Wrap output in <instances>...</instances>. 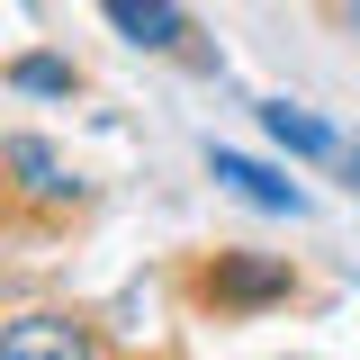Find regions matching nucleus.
Listing matches in <instances>:
<instances>
[{
  "instance_id": "obj_4",
  "label": "nucleus",
  "mask_w": 360,
  "mask_h": 360,
  "mask_svg": "<svg viewBox=\"0 0 360 360\" xmlns=\"http://www.w3.org/2000/svg\"><path fill=\"white\" fill-rule=\"evenodd\" d=\"M262 135L279 153H297V162H342V135L324 117H307V108H288V99H262Z\"/></svg>"
},
{
  "instance_id": "obj_5",
  "label": "nucleus",
  "mask_w": 360,
  "mask_h": 360,
  "mask_svg": "<svg viewBox=\"0 0 360 360\" xmlns=\"http://www.w3.org/2000/svg\"><path fill=\"white\" fill-rule=\"evenodd\" d=\"M0 162L27 180L37 198H72V172L54 162V144H37V135H9V144H0Z\"/></svg>"
},
{
  "instance_id": "obj_7",
  "label": "nucleus",
  "mask_w": 360,
  "mask_h": 360,
  "mask_svg": "<svg viewBox=\"0 0 360 360\" xmlns=\"http://www.w3.org/2000/svg\"><path fill=\"white\" fill-rule=\"evenodd\" d=\"M9 82H18V90H37V99H63V90H72V63H54V54H27Z\"/></svg>"
},
{
  "instance_id": "obj_2",
  "label": "nucleus",
  "mask_w": 360,
  "mask_h": 360,
  "mask_svg": "<svg viewBox=\"0 0 360 360\" xmlns=\"http://www.w3.org/2000/svg\"><path fill=\"white\" fill-rule=\"evenodd\" d=\"M207 172H217L234 198L270 207V217H307V189H297L288 172H270V162H252V153H225V144H207Z\"/></svg>"
},
{
  "instance_id": "obj_8",
  "label": "nucleus",
  "mask_w": 360,
  "mask_h": 360,
  "mask_svg": "<svg viewBox=\"0 0 360 360\" xmlns=\"http://www.w3.org/2000/svg\"><path fill=\"white\" fill-rule=\"evenodd\" d=\"M342 172H352V189H360V153H342Z\"/></svg>"
},
{
  "instance_id": "obj_3",
  "label": "nucleus",
  "mask_w": 360,
  "mask_h": 360,
  "mask_svg": "<svg viewBox=\"0 0 360 360\" xmlns=\"http://www.w3.org/2000/svg\"><path fill=\"white\" fill-rule=\"evenodd\" d=\"M108 27L127 45H144V54H189V37H198L180 0H108Z\"/></svg>"
},
{
  "instance_id": "obj_1",
  "label": "nucleus",
  "mask_w": 360,
  "mask_h": 360,
  "mask_svg": "<svg viewBox=\"0 0 360 360\" xmlns=\"http://www.w3.org/2000/svg\"><path fill=\"white\" fill-rule=\"evenodd\" d=\"M0 360H99V342H90L82 315H9L0 324Z\"/></svg>"
},
{
  "instance_id": "obj_6",
  "label": "nucleus",
  "mask_w": 360,
  "mask_h": 360,
  "mask_svg": "<svg viewBox=\"0 0 360 360\" xmlns=\"http://www.w3.org/2000/svg\"><path fill=\"white\" fill-rule=\"evenodd\" d=\"M279 288H288L279 262H225L217 270V297H279Z\"/></svg>"
}]
</instances>
